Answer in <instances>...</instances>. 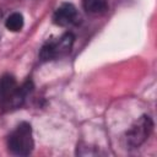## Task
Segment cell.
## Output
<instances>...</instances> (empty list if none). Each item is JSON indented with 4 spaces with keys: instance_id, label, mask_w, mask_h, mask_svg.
<instances>
[{
    "instance_id": "6da1fadb",
    "label": "cell",
    "mask_w": 157,
    "mask_h": 157,
    "mask_svg": "<svg viewBox=\"0 0 157 157\" xmlns=\"http://www.w3.org/2000/svg\"><path fill=\"white\" fill-rule=\"evenodd\" d=\"M33 146L34 142H33L32 128L28 123L18 124L7 137V147L12 155L27 156L32 152Z\"/></svg>"
},
{
    "instance_id": "7a4b0ae2",
    "label": "cell",
    "mask_w": 157,
    "mask_h": 157,
    "mask_svg": "<svg viewBox=\"0 0 157 157\" xmlns=\"http://www.w3.org/2000/svg\"><path fill=\"white\" fill-rule=\"evenodd\" d=\"M75 37L71 33H64L59 38L48 40L40 49L39 56L43 61L54 60L70 53L74 45Z\"/></svg>"
},
{
    "instance_id": "3957f363",
    "label": "cell",
    "mask_w": 157,
    "mask_h": 157,
    "mask_svg": "<svg viewBox=\"0 0 157 157\" xmlns=\"http://www.w3.org/2000/svg\"><path fill=\"white\" fill-rule=\"evenodd\" d=\"M153 128L152 119L148 115H142L126 131V144L131 148L139 147L142 145L150 136L151 131Z\"/></svg>"
},
{
    "instance_id": "277c9868",
    "label": "cell",
    "mask_w": 157,
    "mask_h": 157,
    "mask_svg": "<svg viewBox=\"0 0 157 157\" xmlns=\"http://www.w3.org/2000/svg\"><path fill=\"white\" fill-rule=\"evenodd\" d=\"M31 88H32V85H31V82L27 81L23 85L18 86V88L11 96H9L4 99H0V112H9V110L20 108L25 103L26 97L29 93Z\"/></svg>"
},
{
    "instance_id": "5b68a950",
    "label": "cell",
    "mask_w": 157,
    "mask_h": 157,
    "mask_svg": "<svg viewBox=\"0 0 157 157\" xmlns=\"http://www.w3.org/2000/svg\"><path fill=\"white\" fill-rule=\"evenodd\" d=\"M53 20H54L55 25L61 26V27L72 26V25L77 23V21H78V12L72 4L64 2L55 10Z\"/></svg>"
},
{
    "instance_id": "8992f818",
    "label": "cell",
    "mask_w": 157,
    "mask_h": 157,
    "mask_svg": "<svg viewBox=\"0 0 157 157\" xmlns=\"http://www.w3.org/2000/svg\"><path fill=\"white\" fill-rule=\"evenodd\" d=\"M18 83L16 81V78L10 75L6 74L4 76L0 77V99H4L9 96H11L17 88H18Z\"/></svg>"
},
{
    "instance_id": "52a82bcc",
    "label": "cell",
    "mask_w": 157,
    "mask_h": 157,
    "mask_svg": "<svg viewBox=\"0 0 157 157\" xmlns=\"http://www.w3.org/2000/svg\"><path fill=\"white\" fill-rule=\"evenodd\" d=\"M83 9L92 15H101L108 10L107 0H82Z\"/></svg>"
},
{
    "instance_id": "ba28073f",
    "label": "cell",
    "mask_w": 157,
    "mask_h": 157,
    "mask_svg": "<svg viewBox=\"0 0 157 157\" xmlns=\"http://www.w3.org/2000/svg\"><path fill=\"white\" fill-rule=\"evenodd\" d=\"M23 16L20 12H12L5 21V26L11 32H18L23 27Z\"/></svg>"
},
{
    "instance_id": "9c48e42d",
    "label": "cell",
    "mask_w": 157,
    "mask_h": 157,
    "mask_svg": "<svg viewBox=\"0 0 157 157\" xmlns=\"http://www.w3.org/2000/svg\"><path fill=\"white\" fill-rule=\"evenodd\" d=\"M1 17H2V12H1V10H0V20H1Z\"/></svg>"
}]
</instances>
